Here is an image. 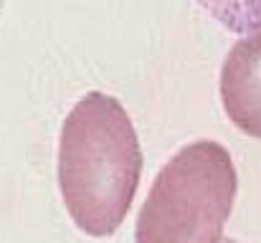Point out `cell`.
I'll return each instance as SVG.
<instances>
[{"label":"cell","mask_w":261,"mask_h":243,"mask_svg":"<svg viewBox=\"0 0 261 243\" xmlns=\"http://www.w3.org/2000/svg\"><path fill=\"white\" fill-rule=\"evenodd\" d=\"M142 150L124 106L89 91L69 112L59 140V185L74 223L89 236H112L140 185Z\"/></svg>","instance_id":"6da1fadb"},{"label":"cell","mask_w":261,"mask_h":243,"mask_svg":"<svg viewBox=\"0 0 261 243\" xmlns=\"http://www.w3.org/2000/svg\"><path fill=\"white\" fill-rule=\"evenodd\" d=\"M239 190L226 147L198 140L158 172L137 215L135 243H218Z\"/></svg>","instance_id":"7a4b0ae2"},{"label":"cell","mask_w":261,"mask_h":243,"mask_svg":"<svg viewBox=\"0 0 261 243\" xmlns=\"http://www.w3.org/2000/svg\"><path fill=\"white\" fill-rule=\"evenodd\" d=\"M221 101L244 134L261 140V28L228 51L221 66Z\"/></svg>","instance_id":"3957f363"},{"label":"cell","mask_w":261,"mask_h":243,"mask_svg":"<svg viewBox=\"0 0 261 243\" xmlns=\"http://www.w3.org/2000/svg\"><path fill=\"white\" fill-rule=\"evenodd\" d=\"M231 33H254L261 28V0H195Z\"/></svg>","instance_id":"277c9868"},{"label":"cell","mask_w":261,"mask_h":243,"mask_svg":"<svg viewBox=\"0 0 261 243\" xmlns=\"http://www.w3.org/2000/svg\"><path fill=\"white\" fill-rule=\"evenodd\" d=\"M221 243H239V241H233V238H228V241H221Z\"/></svg>","instance_id":"5b68a950"}]
</instances>
